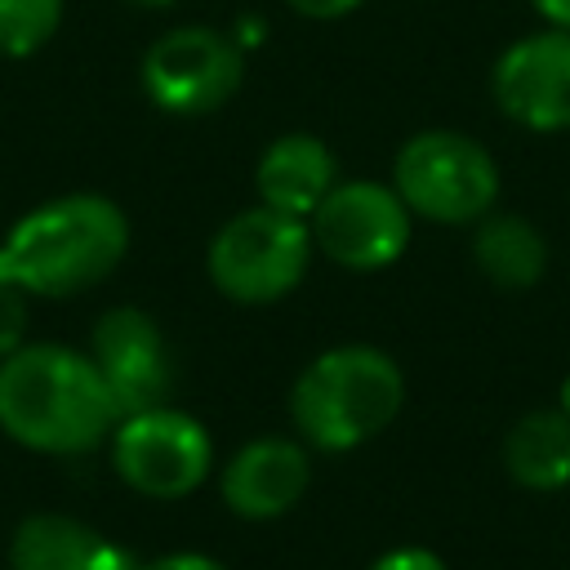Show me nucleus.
Listing matches in <instances>:
<instances>
[{"instance_id": "obj_8", "label": "nucleus", "mask_w": 570, "mask_h": 570, "mask_svg": "<svg viewBox=\"0 0 570 570\" xmlns=\"http://www.w3.org/2000/svg\"><path fill=\"white\" fill-rule=\"evenodd\" d=\"M142 94L169 116H205L245 80V49L214 27H174L142 53Z\"/></svg>"}, {"instance_id": "obj_13", "label": "nucleus", "mask_w": 570, "mask_h": 570, "mask_svg": "<svg viewBox=\"0 0 570 570\" xmlns=\"http://www.w3.org/2000/svg\"><path fill=\"white\" fill-rule=\"evenodd\" d=\"M338 183L334 151L316 134H281L267 142V151L254 165V191L258 205L281 209L289 218H312V209L325 200V191Z\"/></svg>"}, {"instance_id": "obj_20", "label": "nucleus", "mask_w": 570, "mask_h": 570, "mask_svg": "<svg viewBox=\"0 0 570 570\" xmlns=\"http://www.w3.org/2000/svg\"><path fill=\"white\" fill-rule=\"evenodd\" d=\"M138 570H227V566L214 557H200V552H169V557H156Z\"/></svg>"}, {"instance_id": "obj_9", "label": "nucleus", "mask_w": 570, "mask_h": 570, "mask_svg": "<svg viewBox=\"0 0 570 570\" xmlns=\"http://www.w3.org/2000/svg\"><path fill=\"white\" fill-rule=\"evenodd\" d=\"M494 107L530 134L570 129V31L543 27L512 40L490 71Z\"/></svg>"}, {"instance_id": "obj_12", "label": "nucleus", "mask_w": 570, "mask_h": 570, "mask_svg": "<svg viewBox=\"0 0 570 570\" xmlns=\"http://www.w3.org/2000/svg\"><path fill=\"white\" fill-rule=\"evenodd\" d=\"M9 570H138V561L76 517L36 512L9 539Z\"/></svg>"}, {"instance_id": "obj_23", "label": "nucleus", "mask_w": 570, "mask_h": 570, "mask_svg": "<svg viewBox=\"0 0 570 570\" xmlns=\"http://www.w3.org/2000/svg\"><path fill=\"white\" fill-rule=\"evenodd\" d=\"M125 4H134V9H169L174 0H125Z\"/></svg>"}, {"instance_id": "obj_21", "label": "nucleus", "mask_w": 570, "mask_h": 570, "mask_svg": "<svg viewBox=\"0 0 570 570\" xmlns=\"http://www.w3.org/2000/svg\"><path fill=\"white\" fill-rule=\"evenodd\" d=\"M530 4L548 27H566L570 31V0H530Z\"/></svg>"}, {"instance_id": "obj_2", "label": "nucleus", "mask_w": 570, "mask_h": 570, "mask_svg": "<svg viewBox=\"0 0 570 570\" xmlns=\"http://www.w3.org/2000/svg\"><path fill=\"white\" fill-rule=\"evenodd\" d=\"M125 249V209L98 191H71L27 209L9 227L0 240V281L36 298H67L107 281Z\"/></svg>"}, {"instance_id": "obj_22", "label": "nucleus", "mask_w": 570, "mask_h": 570, "mask_svg": "<svg viewBox=\"0 0 570 570\" xmlns=\"http://www.w3.org/2000/svg\"><path fill=\"white\" fill-rule=\"evenodd\" d=\"M557 410H561V414H570V374L561 379V392H557Z\"/></svg>"}, {"instance_id": "obj_5", "label": "nucleus", "mask_w": 570, "mask_h": 570, "mask_svg": "<svg viewBox=\"0 0 570 570\" xmlns=\"http://www.w3.org/2000/svg\"><path fill=\"white\" fill-rule=\"evenodd\" d=\"M312 254L316 245L303 218H289L267 205H249L214 232L205 267L223 298L263 307L285 298L307 276Z\"/></svg>"}, {"instance_id": "obj_19", "label": "nucleus", "mask_w": 570, "mask_h": 570, "mask_svg": "<svg viewBox=\"0 0 570 570\" xmlns=\"http://www.w3.org/2000/svg\"><path fill=\"white\" fill-rule=\"evenodd\" d=\"M298 18H312V22H334L343 13H352L361 0H285Z\"/></svg>"}, {"instance_id": "obj_17", "label": "nucleus", "mask_w": 570, "mask_h": 570, "mask_svg": "<svg viewBox=\"0 0 570 570\" xmlns=\"http://www.w3.org/2000/svg\"><path fill=\"white\" fill-rule=\"evenodd\" d=\"M27 298L31 294L0 281V361L27 343Z\"/></svg>"}, {"instance_id": "obj_18", "label": "nucleus", "mask_w": 570, "mask_h": 570, "mask_svg": "<svg viewBox=\"0 0 570 570\" xmlns=\"http://www.w3.org/2000/svg\"><path fill=\"white\" fill-rule=\"evenodd\" d=\"M370 570H450L432 548H419V543H405V548H387Z\"/></svg>"}, {"instance_id": "obj_10", "label": "nucleus", "mask_w": 570, "mask_h": 570, "mask_svg": "<svg viewBox=\"0 0 570 570\" xmlns=\"http://www.w3.org/2000/svg\"><path fill=\"white\" fill-rule=\"evenodd\" d=\"M89 361L98 365L116 414H138V410H156L169 405V387H174V365H169V347L160 325L142 312V307H111L94 321V347Z\"/></svg>"}, {"instance_id": "obj_11", "label": "nucleus", "mask_w": 570, "mask_h": 570, "mask_svg": "<svg viewBox=\"0 0 570 570\" xmlns=\"http://www.w3.org/2000/svg\"><path fill=\"white\" fill-rule=\"evenodd\" d=\"M312 481V454L294 436H254L218 472V494L240 521L285 517Z\"/></svg>"}, {"instance_id": "obj_14", "label": "nucleus", "mask_w": 570, "mask_h": 570, "mask_svg": "<svg viewBox=\"0 0 570 570\" xmlns=\"http://www.w3.org/2000/svg\"><path fill=\"white\" fill-rule=\"evenodd\" d=\"M503 468L521 490L557 494L570 485V414L530 410L503 436Z\"/></svg>"}, {"instance_id": "obj_6", "label": "nucleus", "mask_w": 570, "mask_h": 570, "mask_svg": "<svg viewBox=\"0 0 570 570\" xmlns=\"http://www.w3.org/2000/svg\"><path fill=\"white\" fill-rule=\"evenodd\" d=\"M111 468L129 490L147 499H187L209 481L214 436L187 410H138L111 428Z\"/></svg>"}, {"instance_id": "obj_4", "label": "nucleus", "mask_w": 570, "mask_h": 570, "mask_svg": "<svg viewBox=\"0 0 570 570\" xmlns=\"http://www.w3.org/2000/svg\"><path fill=\"white\" fill-rule=\"evenodd\" d=\"M392 187L414 218L476 223L499 200V165L485 142L459 129H423L401 142L392 160Z\"/></svg>"}, {"instance_id": "obj_3", "label": "nucleus", "mask_w": 570, "mask_h": 570, "mask_svg": "<svg viewBox=\"0 0 570 570\" xmlns=\"http://www.w3.org/2000/svg\"><path fill=\"white\" fill-rule=\"evenodd\" d=\"M405 405L401 365L370 343H343L303 365L289 392L298 441L321 454H347L374 441Z\"/></svg>"}, {"instance_id": "obj_7", "label": "nucleus", "mask_w": 570, "mask_h": 570, "mask_svg": "<svg viewBox=\"0 0 570 570\" xmlns=\"http://www.w3.org/2000/svg\"><path fill=\"white\" fill-rule=\"evenodd\" d=\"M410 227H414V214L405 209L396 187L374 178L334 183L307 218L312 245L334 267H347V272L392 267L410 245Z\"/></svg>"}, {"instance_id": "obj_15", "label": "nucleus", "mask_w": 570, "mask_h": 570, "mask_svg": "<svg viewBox=\"0 0 570 570\" xmlns=\"http://www.w3.org/2000/svg\"><path fill=\"white\" fill-rule=\"evenodd\" d=\"M472 258L499 289H530L548 272V240L521 214H485L472 232Z\"/></svg>"}, {"instance_id": "obj_16", "label": "nucleus", "mask_w": 570, "mask_h": 570, "mask_svg": "<svg viewBox=\"0 0 570 570\" xmlns=\"http://www.w3.org/2000/svg\"><path fill=\"white\" fill-rule=\"evenodd\" d=\"M67 0H0V58H31L62 22Z\"/></svg>"}, {"instance_id": "obj_1", "label": "nucleus", "mask_w": 570, "mask_h": 570, "mask_svg": "<svg viewBox=\"0 0 570 570\" xmlns=\"http://www.w3.org/2000/svg\"><path fill=\"white\" fill-rule=\"evenodd\" d=\"M116 401L89 361L62 343H22L0 361V432L36 454H89L116 428Z\"/></svg>"}]
</instances>
